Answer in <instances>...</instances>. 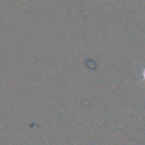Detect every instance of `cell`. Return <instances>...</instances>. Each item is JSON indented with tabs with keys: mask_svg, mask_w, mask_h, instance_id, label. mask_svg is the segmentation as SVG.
Masks as SVG:
<instances>
[{
	"mask_svg": "<svg viewBox=\"0 0 145 145\" xmlns=\"http://www.w3.org/2000/svg\"><path fill=\"white\" fill-rule=\"evenodd\" d=\"M142 76H143V79L145 80V68L143 69V72H142Z\"/></svg>",
	"mask_w": 145,
	"mask_h": 145,
	"instance_id": "6da1fadb",
	"label": "cell"
}]
</instances>
